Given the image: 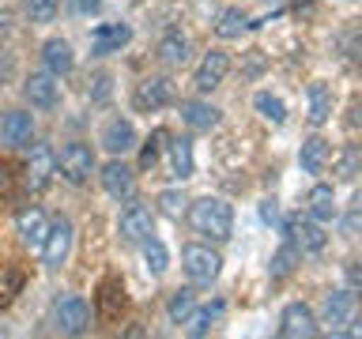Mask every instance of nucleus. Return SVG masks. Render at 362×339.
Returning <instances> with one entry per match:
<instances>
[{
	"label": "nucleus",
	"mask_w": 362,
	"mask_h": 339,
	"mask_svg": "<svg viewBox=\"0 0 362 339\" xmlns=\"http://www.w3.org/2000/svg\"><path fill=\"white\" fill-rule=\"evenodd\" d=\"M57 11H61V0H27V19L38 23V27L53 23Z\"/></svg>",
	"instance_id": "obj_36"
},
{
	"label": "nucleus",
	"mask_w": 362,
	"mask_h": 339,
	"mask_svg": "<svg viewBox=\"0 0 362 339\" xmlns=\"http://www.w3.org/2000/svg\"><path fill=\"white\" fill-rule=\"evenodd\" d=\"M140 245H144V264H147V271H151V275H163V271L170 268V253H166V245L158 242L155 234L147 237V242H140Z\"/></svg>",
	"instance_id": "obj_30"
},
{
	"label": "nucleus",
	"mask_w": 362,
	"mask_h": 339,
	"mask_svg": "<svg viewBox=\"0 0 362 339\" xmlns=\"http://www.w3.org/2000/svg\"><path fill=\"white\" fill-rule=\"evenodd\" d=\"M305 98H310V124L313 129L328 124V117H332V87H328L325 79H313L310 90H305Z\"/></svg>",
	"instance_id": "obj_25"
},
{
	"label": "nucleus",
	"mask_w": 362,
	"mask_h": 339,
	"mask_svg": "<svg viewBox=\"0 0 362 339\" xmlns=\"http://www.w3.org/2000/svg\"><path fill=\"white\" fill-rule=\"evenodd\" d=\"M87 83H90V87H87V98H90V102H106L110 90H113V87H110V72H95Z\"/></svg>",
	"instance_id": "obj_38"
},
{
	"label": "nucleus",
	"mask_w": 362,
	"mask_h": 339,
	"mask_svg": "<svg viewBox=\"0 0 362 339\" xmlns=\"http://www.w3.org/2000/svg\"><path fill=\"white\" fill-rule=\"evenodd\" d=\"M317 332H321V324H317V313L305 302L283 305V313H279V339H313Z\"/></svg>",
	"instance_id": "obj_8"
},
{
	"label": "nucleus",
	"mask_w": 362,
	"mask_h": 339,
	"mask_svg": "<svg viewBox=\"0 0 362 339\" xmlns=\"http://www.w3.org/2000/svg\"><path fill=\"white\" fill-rule=\"evenodd\" d=\"M11 189H16V170L0 162V196H11Z\"/></svg>",
	"instance_id": "obj_41"
},
{
	"label": "nucleus",
	"mask_w": 362,
	"mask_h": 339,
	"mask_svg": "<svg viewBox=\"0 0 362 339\" xmlns=\"http://www.w3.org/2000/svg\"><path fill=\"white\" fill-rule=\"evenodd\" d=\"M358 282H362V275H358V264L351 260V264H347V290H355V294H358Z\"/></svg>",
	"instance_id": "obj_44"
},
{
	"label": "nucleus",
	"mask_w": 362,
	"mask_h": 339,
	"mask_svg": "<svg viewBox=\"0 0 362 339\" xmlns=\"http://www.w3.org/2000/svg\"><path fill=\"white\" fill-rule=\"evenodd\" d=\"M34 117L27 109H8L4 117H0V140L8 147H30L34 143Z\"/></svg>",
	"instance_id": "obj_16"
},
{
	"label": "nucleus",
	"mask_w": 362,
	"mask_h": 339,
	"mask_svg": "<svg viewBox=\"0 0 362 339\" xmlns=\"http://www.w3.org/2000/svg\"><path fill=\"white\" fill-rule=\"evenodd\" d=\"M283 230H287V237L294 245H298V253L317 256V253H325V245H328V234L317 219H291Z\"/></svg>",
	"instance_id": "obj_14"
},
{
	"label": "nucleus",
	"mask_w": 362,
	"mask_h": 339,
	"mask_svg": "<svg viewBox=\"0 0 362 339\" xmlns=\"http://www.w3.org/2000/svg\"><path fill=\"white\" fill-rule=\"evenodd\" d=\"M355 316H358V298H355V290L344 287V290H332L325 298V309H321V321H317V324H328V332L339 335L351 321H355Z\"/></svg>",
	"instance_id": "obj_7"
},
{
	"label": "nucleus",
	"mask_w": 362,
	"mask_h": 339,
	"mask_svg": "<svg viewBox=\"0 0 362 339\" xmlns=\"http://www.w3.org/2000/svg\"><path fill=\"white\" fill-rule=\"evenodd\" d=\"M189 208V200H185V192L181 189H166V192H158V211L166 215V219H181Z\"/></svg>",
	"instance_id": "obj_35"
},
{
	"label": "nucleus",
	"mask_w": 362,
	"mask_h": 339,
	"mask_svg": "<svg viewBox=\"0 0 362 339\" xmlns=\"http://www.w3.org/2000/svg\"><path fill=\"white\" fill-rule=\"evenodd\" d=\"M192 309H197V290L192 287H177L174 294H170V302H166V316H170V324H185Z\"/></svg>",
	"instance_id": "obj_29"
},
{
	"label": "nucleus",
	"mask_w": 362,
	"mask_h": 339,
	"mask_svg": "<svg viewBox=\"0 0 362 339\" xmlns=\"http://www.w3.org/2000/svg\"><path fill=\"white\" fill-rule=\"evenodd\" d=\"M226 72H230V53H226V49H208V53H204V61L197 64V76H192L197 95H211L215 87H223Z\"/></svg>",
	"instance_id": "obj_11"
},
{
	"label": "nucleus",
	"mask_w": 362,
	"mask_h": 339,
	"mask_svg": "<svg viewBox=\"0 0 362 339\" xmlns=\"http://www.w3.org/2000/svg\"><path fill=\"white\" fill-rule=\"evenodd\" d=\"M305 211H310V219L317 222H332L339 208H336V189L325 185V181H317V185L310 189V196H305Z\"/></svg>",
	"instance_id": "obj_22"
},
{
	"label": "nucleus",
	"mask_w": 362,
	"mask_h": 339,
	"mask_svg": "<svg viewBox=\"0 0 362 339\" xmlns=\"http://www.w3.org/2000/svg\"><path fill=\"white\" fill-rule=\"evenodd\" d=\"M53 177H57V151L49 143H34L30 158H27V170H23V185L30 192H45Z\"/></svg>",
	"instance_id": "obj_6"
},
{
	"label": "nucleus",
	"mask_w": 362,
	"mask_h": 339,
	"mask_svg": "<svg viewBox=\"0 0 362 339\" xmlns=\"http://www.w3.org/2000/svg\"><path fill=\"white\" fill-rule=\"evenodd\" d=\"M260 219H264V222H276V219H279L276 200H264V203H260Z\"/></svg>",
	"instance_id": "obj_43"
},
{
	"label": "nucleus",
	"mask_w": 362,
	"mask_h": 339,
	"mask_svg": "<svg viewBox=\"0 0 362 339\" xmlns=\"http://www.w3.org/2000/svg\"><path fill=\"white\" fill-rule=\"evenodd\" d=\"M90 321H95V313H90V305L79 294H61L53 302V324L61 335H87Z\"/></svg>",
	"instance_id": "obj_3"
},
{
	"label": "nucleus",
	"mask_w": 362,
	"mask_h": 339,
	"mask_svg": "<svg viewBox=\"0 0 362 339\" xmlns=\"http://www.w3.org/2000/svg\"><path fill=\"white\" fill-rule=\"evenodd\" d=\"M362 174V151L355 143H347L336 158V181H355Z\"/></svg>",
	"instance_id": "obj_31"
},
{
	"label": "nucleus",
	"mask_w": 362,
	"mask_h": 339,
	"mask_svg": "<svg viewBox=\"0 0 362 339\" xmlns=\"http://www.w3.org/2000/svg\"><path fill=\"white\" fill-rule=\"evenodd\" d=\"M219 313H223V302H215V305H204V309H192L189 316V335H208L211 332V324L219 321Z\"/></svg>",
	"instance_id": "obj_33"
},
{
	"label": "nucleus",
	"mask_w": 362,
	"mask_h": 339,
	"mask_svg": "<svg viewBox=\"0 0 362 339\" xmlns=\"http://www.w3.org/2000/svg\"><path fill=\"white\" fill-rule=\"evenodd\" d=\"M272 4H276V11H279V8H283V4H287V0H272Z\"/></svg>",
	"instance_id": "obj_46"
},
{
	"label": "nucleus",
	"mask_w": 362,
	"mask_h": 339,
	"mask_svg": "<svg viewBox=\"0 0 362 339\" xmlns=\"http://www.w3.org/2000/svg\"><path fill=\"white\" fill-rule=\"evenodd\" d=\"M170 102H174V83H170L166 76H147L132 90V106L140 113H158V109H166Z\"/></svg>",
	"instance_id": "obj_9"
},
{
	"label": "nucleus",
	"mask_w": 362,
	"mask_h": 339,
	"mask_svg": "<svg viewBox=\"0 0 362 339\" xmlns=\"http://www.w3.org/2000/svg\"><path fill=\"white\" fill-rule=\"evenodd\" d=\"M129 42H132V30L124 27V23H98V27L90 30V49H95V56L117 53Z\"/></svg>",
	"instance_id": "obj_18"
},
{
	"label": "nucleus",
	"mask_w": 362,
	"mask_h": 339,
	"mask_svg": "<svg viewBox=\"0 0 362 339\" xmlns=\"http://www.w3.org/2000/svg\"><path fill=\"white\" fill-rule=\"evenodd\" d=\"M98 143L106 147L113 158H124L129 151H136V143H140V136H136V124L129 117H113L106 121V129H102Z\"/></svg>",
	"instance_id": "obj_13"
},
{
	"label": "nucleus",
	"mask_w": 362,
	"mask_h": 339,
	"mask_svg": "<svg viewBox=\"0 0 362 339\" xmlns=\"http://www.w3.org/2000/svg\"><path fill=\"white\" fill-rule=\"evenodd\" d=\"M211 30L219 34L223 42H234V38H242V30H249V16L242 8H223V11H215Z\"/></svg>",
	"instance_id": "obj_27"
},
{
	"label": "nucleus",
	"mask_w": 362,
	"mask_h": 339,
	"mask_svg": "<svg viewBox=\"0 0 362 339\" xmlns=\"http://www.w3.org/2000/svg\"><path fill=\"white\" fill-rule=\"evenodd\" d=\"M166 158H170V177L174 181H185V177H192V170H197V162H192V140H185V136H177L174 143H166Z\"/></svg>",
	"instance_id": "obj_26"
},
{
	"label": "nucleus",
	"mask_w": 362,
	"mask_h": 339,
	"mask_svg": "<svg viewBox=\"0 0 362 339\" xmlns=\"http://www.w3.org/2000/svg\"><path fill=\"white\" fill-rule=\"evenodd\" d=\"M42 64H45V72L49 76H68L76 68V53H72V45H68L64 38H49L42 45Z\"/></svg>",
	"instance_id": "obj_21"
},
{
	"label": "nucleus",
	"mask_w": 362,
	"mask_h": 339,
	"mask_svg": "<svg viewBox=\"0 0 362 339\" xmlns=\"http://www.w3.org/2000/svg\"><path fill=\"white\" fill-rule=\"evenodd\" d=\"M98 170V162H95V151H90L87 143H64L61 147V155H57V174H61L68 185H87L90 181V174Z\"/></svg>",
	"instance_id": "obj_4"
},
{
	"label": "nucleus",
	"mask_w": 362,
	"mask_h": 339,
	"mask_svg": "<svg viewBox=\"0 0 362 339\" xmlns=\"http://www.w3.org/2000/svg\"><path fill=\"white\" fill-rule=\"evenodd\" d=\"M328 158H332V147H328L325 136H310V140H302V151H298V166L305 174H325Z\"/></svg>",
	"instance_id": "obj_23"
},
{
	"label": "nucleus",
	"mask_w": 362,
	"mask_h": 339,
	"mask_svg": "<svg viewBox=\"0 0 362 339\" xmlns=\"http://www.w3.org/2000/svg\"><path fill=\"white\" fill-rule=\"evenodd\" d=\"M16 230H19V237H23L30 249H38L42 237H45V230H49V219H45L42 208H23V211L16 215Z\"/></svg>",
	"instance_id": "obj_24"
},
{
	"label": "nucleus",
	"mask_w": 362,
	"mask_h": 339,
	"mask_svg": "<svg viewBox=\"0 0 362 339\" xmlns=\"http://www.w3.org/2000/svg\"><path fill=\"white\" fill-rule=\"evenodd\" d=\"M181 271H185L189 287H211L223 271V256L211 245H185L181 249Z\"/></svg>",
	"instance_id": "obj_2"
},
{
	"label": "nucleus",
	"mask_w": 362,
	"mask_h": 339,
	"mask_svg": "<svg viewBox=\"0 0 362 339\" xmlns=\"http://www.w3.org/2000/svg\"><path fill=\"white\" fill-rule=\"evenodd\" d=\"M185 219H189V226H192V234L208 237V242H215V245L230 242V234H234V208H230L223 196L189 200Z\"/></svg>",
	"instance_id": "obj_1"
},
{
	"label": "nucleus",
	"mask_w": 362,
	"mask_h": 339,
	"mask_svg": "<svg viewBox=\"0 0 362 339\" xmlns=\"http://www.w3.org/2000/svg\"><path fill=\"white\" fill-rule=\"evenodd\" d=\"M260 68H264V56H260V49H253V53H249V68H245V72L260 76Z\"/></svg>",
	"instance_id": "obj_45"
},
{
	"label": "nucleus",
	"mask_w": 362,
	"mask_h": 339,
	"mask_svg": "<svg viewBox=\"0 0 362 339\" xmlns=\"http://www.w3.org/2000/svg\"><path fill=\"white\" fill-rule=\"evenodd\" d=\"M23 95L34 109H57V102H61V79L49 76V72H30L23 79Z\"/></svg>",
	"instance_id": "obj_12"
},
{
	"label": "nucleus",
	"mask_w": 362,
	"mask_h": 339,
	"mask_svg": "<svg viewBox=\"0 0 362 339\" xmlns=\"http://www.w3.org/2000/svg\"><path fill=\"white\" fill-rule=\"evenodd\" d=\"M223 113L211 106V102H204V98H189V102H181V121H185V129L192 132H211L215 124H219Z\"/></svg>",
	"instance_id": "obj_20"
},
{
	"label": "nucleus",
	"mask_w": 362,
	"mask_h": 339,
	"mask_svg": "<svg viewBox=\"0 0 362 339\" xmlns=\"http://www.w3.org/2000/svg\"><path fill=\"white\" fill-rule=\"evenodd\" d=\"M98 177H102L106 196H113V200H132L136 196V174L121 162V158H110V162L102 166Z\"/></svg>",
	"instance_id": "obj_15"
},
{
	"label": "nucleus",
	"mask_w": 362,
	"mask_h": 339,
	"mask_svg": "<svg viewBox=\"0 0 362 339\" xmlns=\"http://www.w3.org/2000/svg\"><path fill=\"white\" fill-rule=\"evenodd\" d=\"M298 264H302V253H298V245H294L291 237H287V242H283V245L276 249V256H272V264H268V275L279 282V279L294 275V268H298Z\"/></svg>",
	"instance_id": "obj_28"
},
{
	"label": "nucleus",
	"mask_w": 362,
	"mask_h": 339,
	"mask_svg": "<svg viewBox=\"0 0 362 339\" xmlns=\"http://www.w3.org/2000/svg\"><path fill=\"white\" fill-rule=\"evenodd\" d=\"M253 106H257L260 117L272 121V124H283V121H287V106H283V98H276L272 90H260V95L253 98Z\"/></svg>",
	"instance_id": "obj_32"
},
{
	"label": "nucleus",
	"mask_w": 362,
	"mask_h": 339,
	"mask_svg": "<svg viewBox=\"0 0 362 339\" xmlns=\"http://www.w3.org/2000/svg\"><path fill=\"white\" fill-rule=\"evenodd\" d=\"M215 8H219V0H192V11H197L204 23L215 19Z\"/></svg>",
	"instance_id": "obj_42"
},
{
	"label": "nucleus",
	"mask_w": 362,
	"mask_h": 339,
	"mask_svg": "<svg viewBox=\"0 0 362 339\" xmlns=\"http://www.w3.org/2000/svg\"><path fill=\"white\" fill-rule=\"evenodd\" d=\"M166 140H170L166 129H155L151 136H147V143L140 147V166H144V170H151V166L158 162V155L166 151Z\"/></svg>",
	"instance_id": "obj_34"
},
{
	"label": "nucleus",
	"mask_w": 362,
	"mask_h": 339,
	"mask_svg": "<svg viewBox=\"0 0 362 339\" xmlns=\"http://www.w3.org/2000/svg\"><path fill=\"white\" fill-rule=\"evenodd\" d=\"M155 53H158V61H163L166 68H181L189 61V53H192V42H189V34H181L177 27H170L163 38H158Z\"/></svg>",
	"instance_id": "obj_19"
},
{
	"label": "nucleus",
	"mask_w": 362,
	"mask_h": 339,
	"mask_svg": "<svg viewBox=\"0 0 362 339\" xmlns=\"http://www.w3.org/2000/svg\"><path fill=\"white\" fill-rule=\"evenodd\" d=\"M23 290V271L19 268H0V305H8Z\"/></svg>",
	"instance_id": "obj_37"
},
{
	"label": "nucleus",
	"mask_w": 362,
	"mask_h": 339,
	"mask_svg": "<svg viewBox=\"0 0 362 339\" xmlns=\"http://www.w3.org/2000/svg\"><path fill=\"white\" fill-rule=\"evenodd\" d=\"M117 234H121V242H129V245L147 242V237L155 234V211L147 208V203H129L117 219Z\"/></svg>",
	"instance_id": "obj_10"
},
{
	"label": "nucleus",
	"mask_w": 362,
	"mask_h": 339,
	"mask_svg": "<svg viewBox=\"0 0 362 339\" xmlns=\"http://www.w3.org/2000/svg\"><path fill=\"white\" fill-rule=\"evenodd\" d=\"M68 8L76 11V16H98L102 11V0H64Z\"/></svg>",
	"instance_id": "obj_40"
},
{
	"label": "nucleus",
	"mask_w": 362,
	"mask_h": 339,
	"mask_svg": "<svg viewBox=\"0 0 362 339\" xmlns=\"http://www.w3.org/2000/svg\"><path fill=\"white\" fill-rule=\"evenodd\" d=\"M358 222H362V200L355 196L347 215H344V237H358Z\"/></svg>",
	"instance_id": "obj_39"
},
{
	"label": "nucleus",
	"mask_w": 362,
	"mask_h": 339,
	"mask_svg": "<svg viewBox=\"0 0 362 339\" xmlns=\"http://www.w3.org/2000/svg\"><path fill=\"white\" fill-rule=\"evenodd\" d=\"M121 309H124V282L117 275H106L95 294V316L98 321H117Z\"/></svg>",
	"instance_id": "obj_17"
},
{
	"label": "nucleus",
	"mask_w": 362,
	"mask_h": 339,
	"mask_svg": "<svg viewBox=\"0 0 362 339\" xmlns=\"http://www.w3.org/2000/svg\"><path fill=\"white\" fill-rule=\"evenodd\" d=\"M72 242H76V230H72V219L68 215H57L49 222V230H45L38 253H42V264L45 268H61L68 253H72Z\"/></svg>",
	"instance_id": "obj_5"
}]
</instances>
